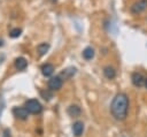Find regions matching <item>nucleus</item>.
<instances>
[{
  "mask_svg": "<svg viewBox=\"0 0 147 137\" xmlns=\"http://www.w3.org/2000/svg\"><path fill=\"white\" fill-rule=\"evenodd\" d=\"M13 115L18 120H26L29 116V112L25 107H14Z\"/></svg>",
  "mask_w": 147,
  "mask_h": 137,
  "instance_id": "39448f33",
  "label": "nucleus"
},
{
  "mask_svg": "<svg viewBox=\"0 0 147 137\" xmlns=\"http://www.w3.org/2000/svg\"><path fill=\"white\" fill-rule=\"evenodd\" d=\"M21 33H22V29H20V28H14V29L10 30L9 36H10L11 38H18V37L21 36Z\"/></svg>",
  "mask_w": 147,
  "mask_h": 137,
  "instance_id": "dca6fc26",
  "label": "nucleus"
},
{
  "mask_svg": "<svg viewBox=\"0 0 147 137\" xmlns=\"http://www.w3.org/2000/svg\"><path fill=\"white\" fill-rule=\"evenodd\" d=\"M131 81H132V84L137 87H140L145 84V77L140 74V73H133L132 76H131Z\"/></svg>",
  "mask_w": 147,
  "mask_h": 137,
  "instance_id": "423d86ee",
  "label": "nucleus"
},
{
  "mask_svg": "<svg viewBox=\"0 0 147 137\" xmlns=\"http://www.w3.org/2000/svg\"><path fill=\"white\" fill-rule=\"evenodd\" d=\"M76 71H77V69H76L75 67H69V68L64 69V70L60 74V77H61L62 79H69V78H71V77L76 74Z\"/></svg>",
  "mask_w": 147,
  "mask_h": 137,
  "instance_id": "9d476101",
  "label": "nucleus"
},
{
  "mask_svg": "<svg viewBox=\"0 0 147 137\" xmlns=\"http://www.w3.org/2000/svg\"><path fill=\"white\" fill-rule=\"evenodd\" d=\"M103 75L106 76V78L113 79V78H115V76H116V71H115V69H114L113 67L107 66V67L103 68Z\"/></svg>",
  "mask_w": 147,
  "mask_h": 137,
  "instance_id": "f8f14e48",
  "label": "nucleus"
},
{
  "mask_svg": "<svg viewBox=\"0 0 147 137\" xmlns=\"http://www.w3.org/2000/svg\"><path fill=\"white\" fill-rule=\"evenodd\" d=\"M67 112H68V114H69L70 116L76 117V116H79V115H80L82 109H80V107H79V106H77V105H71V106H69V107H68Z\"/></svg>",
  "mask_w": 147,
  "mask_h": 137,
  "instance_id": "9b49d317",
  "label": "nucleus"
},
{
  "mask_svg": "<svg viewBox=\"0 0 147 137\" xmlns=\"http://www.w3.org/2000/svg\"><path fill=\"white\" fill-rule=\"evenodd\" d=\"M24 107L28 109V112L30 114H39L42 111V106H41V104L37 99H29V100H26Z\"/></svg>",
  "mask_w": 147,
  "mask_h": 137,
  "instance_id": "f03ea898",
  "label": "nucleus"
},
{
  "mask_svg": "<svg viewBox=\"0 0 147 137\" xmlns=\"http://www.w3.org/2000/svg\"><path fill=\"white\" fill-rule=\"evenodd\" d=\"M62 84H63V79L60 77V75L54 76L48 81V89L52 91H57L62 87Z\"/></svg>",
  "mask_w": 147,
  "mask_h": 137,
  "instance_id": "20e7f679",
  "label": "nucleus"
},
{
  "mask_svg": "<svg viewBox=\"0 0 147 137\" xmlns=\"http://www.w3.org/2000/svg\"><path fill=\"white\" fill-rule=\"evenodd\" d=\"M51 1H52L53 3H54V2H56V0H51Z\"/></svg>",
  "mask_w": 147,
  "mask_h": 137,
  "instance_id": "a211bd4d",
  "label": "nucleus"
},
{
  "mask_svg": "<svg viewBox=\"0 0 147 137\" xmlns=\"http://www.w3.org/2000/svg\"><path fill=\"white\" fill-rule=\"evenodd\" d=\"M3 45V40L2 39H0V46H2Z\"/></svg>",
  "mask_w": 147,
  "mask_h": 137,
  "instance_id": "f3484780",
  "label": "nucleus"
},
{
  "mask_svg": "<svg viewBox=\"0 0 147 137\" xmlns=\"http://www.w3.org/2000/svg\"><path fill=\"white\" fill-rule=\"evenodd\" d=\"M55 70V67L52 64V63H45L42 67H41V74L45 76V77H49L53 75Z\"/></svg>",
  "mask_w": 147,
  "mask_h": 137,
  "instance_id": "1a4fd4ad",
  "label": "nucleus"
},
{
  "mask_svg": "<svg viewBox=\"0 0 147 137\" xmlns=\"http://www.w3.org/2000/svg\"><path fill=\"white\" fill-rule=\"evenodd\" d=\"M48 50H49V44H47V43H41L37 46V52H38L39 56H44L48 52Z\"/></svg>",
  "mask_w": 147,
  "mask_h": 137,
  "instance_id": "ddd939ff",
  "label": "nucleus"
},
{
  "mask_svg": "<svg viewBox=\"0 0 147 137\" xmlns=\"http://www.w3.org/2000/svg\"><path fill=\"white\" fill-rule=\"evenodd\" d=\"M145 84H146V86H147V79H146V81H145Z\"/></svg>",
  "mask_w": 147,
  "mask_h": 137,
  "instance_id": "6ab92c4d",
  "label": "nucleus"
},
{
  "mask_svg": "<svg viewBox=\"0 0 147 137\" xmlns=\"http://www.w3.org/2000/svg\"><path fill=\"white\" fill-rule=\"evenodd\" d=\"M146 8H147V0H138L137 2H134L131 6L130 10L132 14L137 15V14H140L141 12H144Z\"/></svg>",
  "mask_w": 147,
  "mask_h": 137,
  "instance_id": "7ed1b4c3",
  "label": "nucleus"
},
{
  "mask_svg": "<svg viewBox=\"0 0 147 137\" xmlns=\"http://www.w3.org/2000/svg\"><path fill=\"white\" fill-rule=\"evenodd\" d=\"M83 131H84V123L80 122V121H77L74 123L72 125V132L76 137H80L83 135Z\"/></svg>",
  "mask_w": 147,
  "mask_h": 137,
  "instance_id": "0eeeda50",
  "label": "nucleus"
},
{
  "mask_svg": "<svg viewBox=\"0 0 147 137\" xmlns=\"http://www.w3.org/2000/svg\"><path fill=\"white\" fill-rule=\"evenodd\" d=\"M83 58L85 60H92L94 58V50H93V47L88 46V47L84 48V51H83Z\"/></svg>",
  "mask_w": 147,
  "mask_h": 137,
  "instance_id": "4468645a",
  "label": "nucleus"
},
{
  "mask_svg": "<svg viewBox=\"0 0 147 137\" xmlns=\"http://www.w3.org/2000/svg\"><path fill=\"white\" fill-rule=\"evenodd\" d=\"M40 94H41V97L45 99V100H47V101H49L52 98H53V93H52V90H44V91H40Z\"/></svg>",
  "mask_w": 147,
  "mask_h": 137,
  "instance_id": "2eb2a0df",
  "label": "nucleus"
},
{
  "mask_svg": "<svg viewBox=\"0 0 147 137\" xmlns=\"http://www.w3.org/2000/svg\"><path fill=\"white\" fill-rule=\"evenodd\" d=\"M14 64H15V68H16L17 70H24V69L28 67V61H26L25 58L20 56V58H16V59H15Z\"/></svg>",
  "mask_w": 147,
  "mask_h": 137,
  "instance_id": "6e6552de",
  "label": "nucleus"
},
{
  "mask_svg": "<svg viewBox=\"0 0 147 137\" xmlns=\"http://www.w3.org/2000/svg\"><path fill=\"white\" fill-rule=\"evenodd\" d=\"M110 111L113 116L118 120L123 121L127 116V111H129V98L125 93H118L115 96L113 99V102L110 105Z\"/></svg>",
  "mask_w": 147,
  "mask_h": 137,
  "instance_id": "f257e3e1",
  "label": "nucleus"
}]
</instances>
